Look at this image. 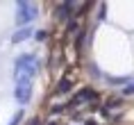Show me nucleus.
<instances>
[{
	"mask_svg": "<svg viewBox=\"0 0 134 125\" xmlns=\"http://www.w3.org/2000/svg\"><path fill=\"white\" fill-rule=\"evenodd\" d=\"M16 84H32V77L36 75V59L32 55H21L14 62Z\"/></svg>",
	"mask_w": 134,
	"mask_h": 125,
	"instance_id": "1",
	"label": "nucleus"
},
{
	"mask_svg": "<svg viewBox=\"0 0 134 125\" xmlns=\"http://www.w3.org/2000/svg\"><path fill=\"white\" fill-rule=\"evenodd\" d=\"M32 18H36V7L32 2H18L16 5V21H18V25H27Z\"/></svg>",
	"mask_w": 134,
	"mask_h": 125,
	"instance_id": "2",
	"label": "nucleus"
},
{
	"mask_svg": "<svg viewBox=\"0 0 134 125\" xmlns=\"http://www.w3.org/2000/svg\"><path fill=\"white\" fill-rule=\"evenodd\" d=\"M14 96H16V100L21 105H27L30 98H32V84H16Z\"/></svg>",
	"mask_w": 134,
	"mask_h": 125,
	"instance_id": "3",
	"label": "nucleus"
},
{
	"mask_svg": "<svg viewBox=\"0 0 134 125\" xmlns=\"http://www.w3.org/2000/svg\"><path fill=\"white\" fill-rule=\"evenodd\" d=\"M93 98H96V93H93L91 89H82L77 93V98H75V100H73V105H80V102H86V100H93Z\"/></svg>",
	"mask_w": 134,
	"mask_h": 125,
	"instance_id": "4",
	"label": "nucleus"
},
{
	"mask_svg": "<svg viewBox=\"0 0 134 125\" xmlns=\"http://www.w3.org/2000/svg\"><path fill=\"white\" fill-rule=\"evenodd\" d=\"M30 34H32V30H30V28H23V30H18V32H16L14 36H12V41H14V43H18V41H25V39H27Z\"/></svg>",
	"mask_w": 134,
	"mask_h": 125,
	"instance_id": "5",
	"label": "nucleus"
},
{
	"mask_svg": "<svg viewBox=\"0 0 134 125\" xmlns=\"http://www.w3.org/2000/svg\"><path fill=\"white\" fill-rule=\"evenodd\" d=\"M71 89V82H68V80H62V82H59V86H57V91H59V93H64V91H68Z\"/></svg>",
	"mask_w": 134,
	"mask_h": 125,
	"instance_id": "6",
	"label": "nucleus"
},
{
	"mask_svg": "<svg viewBox=\"0 0 134 125\" xmlns=\"http://www.w3.org/2000/svg\"><path fill=\"white\" fill-rule=\"evenodd\" d=\"M18 121H21V114H16V116H14V121H12V123H9V125H16V123H18Z\"/></svg>",
	"mask_w": 134,
	"mask_h": 125,
	"instance_id": "7",
	"label": "nucleus"
},
{
	"mask_svg": "<svg viewBox=\"0 0 134 125\" xmlns=\"http://www.w3.org/2000/svg\"><path fill=\"white\" fill-rule=\"evenodd\" d=\"M50 125H57V123H50Z\"/></svg>",
	"mask_w": 134,
	"mask_h": 125,
	"instance_id": "8",
	"label": "nucleus"
}]
</instances>
